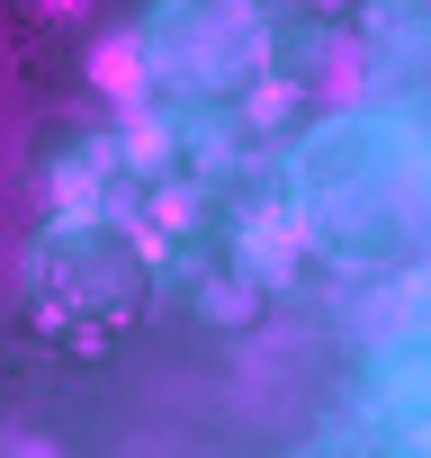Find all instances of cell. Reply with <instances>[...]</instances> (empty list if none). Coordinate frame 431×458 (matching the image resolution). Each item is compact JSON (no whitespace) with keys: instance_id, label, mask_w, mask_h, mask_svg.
I'll use <instances>...</instances> for the list:
<instances>
[{"instance_id":"1","label":"cell","mask_w":431,"mask_h":458,"mask_svg":"<svg viewBox=\"0 0 431 458\" xmlns=\"http://www.w3.org/2000/svg\"><path fill=\"white\" fill-rule=\"evenodd\" d=\"M99 81L126 90V81H135V46H108V55H99Z\"/></svg>"}]
</instances>
